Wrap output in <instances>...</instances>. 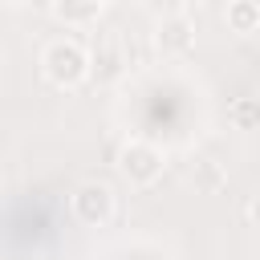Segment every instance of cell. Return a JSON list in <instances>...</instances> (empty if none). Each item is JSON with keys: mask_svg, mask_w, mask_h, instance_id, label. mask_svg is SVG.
Returning a JSON list of instances; mask_svg holds the SVG:
<instances>
[{"mask_svg": "<svg viewBox=\"0 0 260 260\" xmlns=\"http://www.w3.org/2000/svg\"><path fill=\"white\" fill-rule=\"evenodd\" d=\"M69 207H73V215L85 223V228H102V223H110V215H114V191L106 187V183H81L73 195H69Z\"/></svg>", "mask_w": 260, "mask_h": 260, "instance_id": "3", "label": "cell"}, {"mask_svg": "<svg viewBox=\"0 0 260 260\" xmlns=\"http://www.w3.org/2000/svg\"><path fill=\"white\" fill-rule=\"evenodd\" d=\"M0 4H20V0H0Z\"/></svg>", "mask_w": 260, "mask_h": 260, "instance_id": "8", "label": "cell"}, {"mask_svg": "<svg viewBox=\"0 0 260 260\" xmlns=\"http://www.w3.org/2000/svg\"><path fill=\"white\" fill-rule=\"evenodd\" d=\"M53 12L65 24H89L102 12V0H53Z\"/></svg>", "mask_w": 260, "mask_h": 260, "instance_id": "5", "label": "cell"}, {"mask_svg": "<svg viewBox=\"0 0 260 260\" xmlns=\"http://www.w3.org/2000/svg\"><path fill=\"white\" fill-rule=\"evenodd\" d=\"M195 45V20L191 16H167L158 24V49L162 53H187Z\"/></svg>", "mask_w": 260, "mask_h": 260, "instance_id": "4", "label": "cell"}, {"mask_svg": "<svg viewBox=\"0 0 260 260\" xmlns=\"http://www.w3.org/2000/svg\"><path fill=\"white\" fill-rule=\"evenodd\" d=\"M118 167H122V175L130 179V183H154L158 175H162V167H167V158H162V150L154 146V142H142V138H134V142H126L122 146V154H118Z\"/></svg>", "mask_w": 260, "mask_h": 260, "instance_id": "2", "label": "cell"}, {"mask_svg": "<svg viewBox=\"0 0 260 260\" xmlns=\"http://www.w3.org/2000/svg\"><path fill=\"white\" fill-rule=\"evenodd\" d=\"M228 24H232L236 32H252V28L260 24L256 0H232V4H228Z\"/></svg>", "mask_w": 260, "mask_h": 260, "instance_id": "6", "label": "cell"}, {"mask_svg": "<svg viewBox=\"0 0 260 260\" xmlns=\"http://www.w3.org/2000/svg\"><path fill=\"white\" fill-rule=\"evenodd\" d=\"M228 122H236L240 130H252V126H256V98H240V102L228 110Z\"/></svg>", "mask_w": 260, "mask_h": 260, "instance_id": "7", "label": "cell"}, {"mask_svg": "<svg viewBox=\"0 0 260 260\" xmlns=\"http://www.w3.org/2000/svg\"><path fill=\"white\" fill-rule=\"evenodd\" d=\"M41 69L53 85H77L89 73V57L77 41H49L41 53Z\"/></svg>", "mask_w": 260, "mask_h": 260, "instance_id": "1", "label": "cell"}]
</instances>
